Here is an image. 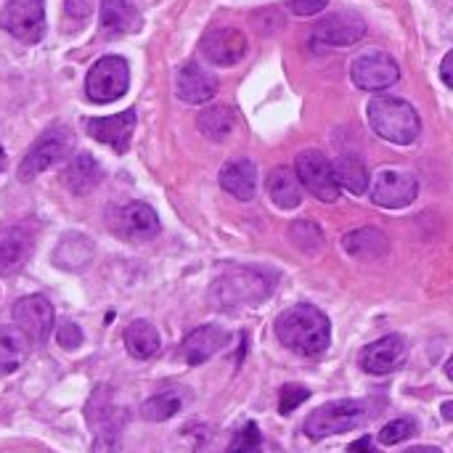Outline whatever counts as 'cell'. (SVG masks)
<instances>
[{
  "mask_svg": "<svg viewBox=\"0 0 453 453\" xmlns=\"http://www.w3.org/2000/svg\"><path fill=\"white\" fill-rule=\"evenodd\" d=\"M101 395H104V406H98V401L93 398L90 409H88V419H90V427L96 433L98 451L101 449H117L119 430H122V411H117L114 406L106 403V393L104 390H101Z\"/></svg>",
  "mask_w": 453,
  "mask_h": 453,
  "instance_id": "cell-23",
  "label": "cell"
},
{
  "mask_svg": "<svg viewBox=\"0 0 453 453\" xmlns=\"http://www.w3.org/2000/svg\"><path fill=\"white\" fill-rule=\"evenodd\" d=\"M220 186L223 191H228L231 196L250 202L257 194V167L252 159L242 157V159H231L223 165L220 170Z\"/></svg>",
  "mask_w": 453,
  "mask_h": 453,
  "instance_id": "cell-20",
  "label": "cell"
},
{
  "mask_svg": "<svg viewBox=\"0 0 453 453\" xmlns=\"http://www.w3.org/2000/svg\"><path fill=\"white\" fill-rule=\"evenodd\" d=\"M72 247H74V250H69L66 242L58 244V250H56V263H58V265H66L69 257L77 260V265H80V263H88V257L93 255V250H85V252H82V247H90V242H88L85 236H72Z\"/></svg>",
  "mask_w": 453,
  "mask_h": 453,
  "instance_id": "cell-34",
  "label": "cell"
},
{
  "mask_svg": "<svg viewBox=\"0 0 453 453\" xmlns=\"http://www.w3.org/2000/svg\"><path fill=\"white\" fill-rule=\"evenodd\" d=\"M228 453H263V435L255 422H247L231 441Z\"/></svg>",
  "mask_w": 453,
  "mask_h": 453,
  "instance_id": "cell-32",
  "label": "cell"
},
{
  "mask_svg": "<svg viewBox=\"0 0 453 453\" xmlns=\"http://www.w3.org/2000/svg\"><path fill=\"white\" fill-rule=\"evenodd\" d=\"M35 252V228L29 223H13L0 228V273L19 271Z\"/></svg>",
  "mask_w": 453,
  "mask_h": 453,
  "instance_id": "cell-16",
  "label": "cell"
},
{
  "mask_svg": "<svg viewBox=\"0 0 453 453\" xmlns=\"http://www.w3.org/2000/svg\"><path fill=\"white\" fill-rule=\"evenodd\" d=\"M377 414H380V409L372 401H332V403H324L316 411H311L303 430L308 438L324 441L332 435L358 430V427L369 425Z\"/></svg>",
  "mask_w": 453,
  "mask_h": 453,
  "instance_id": "cell-4",
  "label": "cell"
},
{
  "mask_svg": "<svg viewBox=\"0 0 453 453\" xmlns=\"http://www.w3.org/2000/svg\"><path fill=\"white\" fill-rule=\"evenodd\" d=\"M183 409V395L175 393V390H167V393H159L154 398H149L141 409L143 419L146 422H167L173 419L178 411Z\"/></svg>",
  "mask_w": 453,
  "mask_h": 453,
  "instance_id": "cell-30",
  "label": "cell"
},
{
  "mask_svg": "<svg viewBox=\"0 0 453 453\" xmlns=\"http://www.w3.org/2000/svg\"><path fill=\"white\" fill-rule=\"evenodd\" d=\"M196 125H199V133L204 138H210V141H226L234 133V127H236V111L231 106H223V104L220 106H207L199 114Z\"/></svg>",
  "mask_w": 453,
  "mask_h": 453,
  "instance_id": "cell-29",
  "label": "cell"
},
{
  "mask_svg": "<svg viewBox=\"0 0 453 453\" xmlns=\"http://www.w3.org/2000/svg\"><path fill=\"white\" fill-rule=\"evenodd\" d=\"M276 337L297 356L316 358L332 342V324L324 311L311 303H297L276 319Z\"/></svg>",
  "mask_w": 453,
  "mask_h": 453,
  "instance_id": "cell-2",
  "label": "cell"
},
{
  "mask_svg": "<svg viewBox=\"0 0 453 453\" xmlns=\"http://www.w3.org/2000/svg\"><path fill=\"white\" fill-rule=\"evenodd\" d=\"M342 250L356 260H380L390 252V239L380 228L366 226V228H356V231L345 234Z\"/></svg>",
  "mask_w": 453,
  "mask_h": 453,
  "instance_id": "cell-22",
  "label": "cell"
},
{
  "mask_svg": "<svg viewBox=\"0 0 453 453\" xmlns=\"http://www.w3.org/2000/svg\"><path fill=\"white\" fill-rule=\"evenodd\" d=\"M350 77L361 90H385L398 82L401 66L385 50H369L350 64Z\"/></svg>",
  "mask_w": 453,
  "mask_h": 453,
  "instance_id": "cell-11",
  "label": "cell"
},
{
  "mask_svg": "<svg viewBox=\"0 0 453 453\" xmlns=\"http://www.w3.org/2000/svg\"><path fill=\"white\" fill-rule=\"evenodd\" d=\"M226 342H228V332L220 329V326H215V324H207V326L194 329L183 340L180 353H183V358H186L188 366H199V364L210 361L218 350H223Z\"/></svg>",
  "mask_w": 453,
  "mask_h": 453,
  "instance_id": "cell-19",
  "label": "cell"
},
{
  "mask_svg": "<svg viewBox=\"0 0 453 453\" xmlns=\"http://www.w3.org/2000/svg\"><path fill=\"white\" fill-rule=\"evenodd\" d=\"M403 453H443L441 449H433V446H414V449H409V451Z\"/></svg>",
  "mask_w": 453,
  "mask_h": 453,
  "instance_id": "cell-41",
  "label": "cell"
},
{
  "mask_svg": "<svg viewBox=\"0 0 453 453\" xmlns=\"http://www.w3.org/2000/svg\"><path fill=\"white\" fill-rule=\"evenodd\" d=\"M326 5H329V0H287V8L295 16H316Z\"/></svg>",
  "mask_w": 453,
  "mask_h": 453,
  "instance_id": "cell-37",
  "label": "cell"
},
{
  "mask_svg": "<svg viewBox=\"0 0 453 453\" xmlns=\"http://www.w3.org/2000/svg\"><path fill=\"white\" fill-rule=\"evenodd\" d=\"M199 50L202 56L215 64V66H234L239 64L247 50H250V42H247V35L242 29H234V27H215L210 29L202 42H199Z\"/></svg>",
  "mask_w": 453,
  "mask_h": 453,
  "instance_id": "cell-13",
  "label": "cell"
},
{
  "mask_svg": "<svg viewBox=\"0 0 453 453\" xmlns=\"http://www.w3.org/2000/svg\"><path fill=\"white\" fill-rule=\"evenodd\" d=\"M104 180V170L101 165L96 162L93 154L82 151V154H74L64 170V186L74 194V196H85L90 191L98 188V183Z\"/></svg>",
  "mask_w": 453,
  "mask_h": 453,
  "instance_id": "cell-21",
  "label": "cell"
},
{
  "mask_svg": "<svg viewBox=\"0 0 453 453\" xmlns=\"http://www.w3.org/2000/svg\"><path fill=\"white\" fill-rule=\"evenodd\" d=\"M0 170H5V151L0 149Z\"/></svg>",
  "mask_w": 453,
  "mask_h": 453,
  "instance_id": "cell-44",
  "label": "cell"
},
{
  "mask_svg": "<svg viewBox=\"0 0 453 453\" xmlns=\"http://www.w3.org/2000/svg\"><path fill=\"white\" fill-rule=\"evenodd\" d=\"M69 154H74V133L66 125H53L48 127L24 154V159L19 162V180L29 183L35 180L40 173H45L48 167L64 162Z\"/></svg>",
  "mask_w": 453,
  "mask_h": 453,
  "instance_id": "cell-5",
  "label": "cell"
},
{
  "mask_svg": "<svg viewBox=\"0 0 453 453\" xmlns=\"http://www.w3.org/2000/svg\"><path fill=\"white\" fill-rule=\"evenodd\" d=\"M93 11V3L90 0H66V13L74 19V21H85Z\"/></svg>",
  "mask_w": 453,
  "mask_h": 453,
  "instance_id": "cell-38",
  "label": "cell"
},
{
  "mask_svg": "<svg viewBox=\"0 0 453 453\" xmlns=\"http://www.w3.org/2000/svg\"><path fill=\"white\" fill-rule=\"evenodd\" d=\"M32 340L19 326H0V377L13 374L29 356Z\"/></svg>",
  "mask_w": 453,
  "mask_h": 453,
  "instance_id": "cell-26",
  "label": "cell"
},
{
  "mask_svg": "<svg viewBox=\"0 0 453 453\" xmlns=\"http://www.w3.org/2000/svg\"><path fill=\"white\" fill-rule=\"evenodd\" d=\"M308 398H311V390L308 388H303V385H284L281 388V395H279V411L281 414H292Z\"/></svg>",
  "mask_w": 453,
  "mask_h": 453,
  "instance_id": "cell-35",
  "label": "cell"
},
{
  "mask_svg": "<svg viewBox=\"0 0 453 453\" xmlns=\"http://www.w3.org/2000/svg\"><path fill=\"white\" fill-rule=\"evenodd\" d=\"M130 85V66L122 56H104L98 58L88 77H85V93L96 104H111L127 93Z\"/></svg>",
  "mask_w": 453,
  "mask_h": 453,
  "instance_id": "cell-6",
  "label": "cell"
},
{
  "mask_svg": "<svg viewBox=\"0 0 453 453\" xmlns=\"http://www.w3.org/2000/svg\"><path fill=\"white\" fill-rule=\"evenodd\" d=\"M441 414H443V419H446V422H453V401H449V403H443Z\"/></svg>",
  "mask_w": 453,
  "mask_h": 453,
  "instance_id": "cell-42",
  "label": "cell"
},
{
  "mask_svg": "<svg viewBox=\"0 0 453 453\" xmlns=\"http://www.w3.org/2000/svg\"><path fill=\"white\" fill-rule=\"evenodd\" d=\"M175 93L183 104H194V106L207 104L218 93V77L212 72H207L204 66H199L196 61H188L178 69Z\"/></svg>",
  "mask_w": 453,
  "mask_h": 453,
  "instance_id": "cell-18",
  "label": "cell"
},
{
  "mask_svg": "<svg viewBox=\"0 0 453 453\" xmlns=\"http://www.w3.org/2000/svg\"><path fill=\"white\" fill-rule=\"evenodd\" d=\"M366 119L382 141L395 146H411L422 133L419 111L409 101L395 96L372 98L366 106Z\"/></svg>",
  "mask_w": 453,
  "mask_h": 453,
  "instance_id": "cell-3",
  "label": "cell"
},
{
  "mask_svg": "<svg viewBox=\"0 0 453 453\" xmlns=\"http://www.w3.org/2000/svg\"><path fill=\"white\" fill-rule=\"evenodd\" d=\"M56 340H58V345H61L64 350H74V348H80V345H82V332H80V326H77V324L64 321V324L58 326Z\"/></svg>",
  "mask_w": 453,
  "mask_h": 453,
  "instance_id": "cell-36",
  "label": "cell"
},
{
  "mask_svg": "<svg viewBox=\"0 0 453 453\" xmlns=\"http://www.w3.org/2000/svg\"><path fill=\"white\" fill-rule=\"evenodd\" d=\"M441 80L453 90V50H449L441 61Z\"/></svg>",
  "mask_w": 453,
  "mask_h": 453,
  "instance_id": "cell-39",
  "label": "cell"
},
{
  "mask_svg": "<svg viewBox=\"0 0 453 453\" xmlns=\"http://www.w3.org/2000/svg\"><path fill=\"white\" fill-rule=\"evenodd\" d=\"M268 196L279 210H295L303 202V183L297 178V173L287 170V167H276L268 180H265Z\"/></svg>",
  "mask_w": 453,
  "mask_h": 453,
  "instance_id": "cell-25",
  "label": "cell"
},
{
  "mask_svg": "<svg viewBox=\"0 0 453 453\" xmlns=\"http://www.w3.org/2000/svg\"><path fill=\"white\" fill-rule=\"evenodd\" d=\"M295 170L305 191H311L319 202L334 204L340 199V183L334 178V165L319 149H305L295 159Z\"/></svg>",
  "mask_w": 453,
  "mask_h": 453,
  "instance_id": "cell-7",
  "label": "cell"
},
{
  "mask_svg": "<svg viewBox=\"0 0 453 453\" xmlns=\"http://www.w3.org/2000/svg\"><path fill=\"white\" fill-rule=\"evenodd\" d=\"M366 21L361 13L356 11H337V13H326L316 27H313V45L321 48H348L356 45L358 40H364L366 35Z\"/></svg>",
  "mask_w": 453,
  "mask_h": 453,
  "instance_id": "cell-10",
  "label": "cell"
},
{
  "mask_svg": "<svg viewBox=\"0 0 453 453\" xmlns=\"http://www.w3.org/2000/svg\"><path fill=\"white\" fill-rule=\"evenodd\" d=\"M289 239H292L295 247H300L303 252H316V250H321V244H324V231H321L316 223H311V220H297V223H292V228H289Z\"/></svg>",
  "mask_w": 453,
  "mask_h": 453,
  "instance_id": "cell-31",
  "label": "cell"
},
{
  "mask_svg": "<svg viewBox=\"0 0 453 453\" xmlns=\"http://www.w3.org/2000/svg\"><path fill=\"white\" fill-rule=\"evenodd\" d=\"M348 453H380L377 449H374V443H372V438L366 435V438H361V441H356L350 449H348Z\"/></svg>",
  "mask_w": 453,
  "mask_h": 453,
  "instance_id": "cell-40",
  "label": "cell"
},
{
  "mask_svg": "<svg viewBox=\"0 0 453 453\" xmlns=\"http://www.w3.org/2000/svg\"><path fill=\"white\" fill-rule=\"evenodd\" d=\"M446 374H449V380H453V353L449 356V361H446Z\"/></svg>",
  "mask_w": 453,
  "mask_h": 453,
  "instance_id": "cell-43",
  "label": "cell"
},
{
  "mask_svg": "<svg viewBox=\"0 0 453 453\" xmlns=\"http://www.w3.org/2000/svg\"><path fill=\"white\" fill-rule=\"evenodd\" d=\"M13 321L32 342H42L53 326V305L40 295L21 297L13 305Z\"/></svg>",
  "mask_w": 453,
  "mask_h": 453,
  "instance_id": "cell-17",
  "label": "cell"
},
{
  "mask_svg": "<svg viewBox=\"0 0 453 453\" xmlns=\"http://www.w3.org/2000/svg\"><path fill=\"white\" fill-rule=\"evenodd\" d=\"M279 276L265 268L234 265L223 271L210 287V303L218 311H242L265 303L276 289Z\"/></svg>",
  "mask_w": 453,
  "mask_h": 453,
  "instance_id": "cell-1",
  "label": "cell"
},
{
  "mask_svg": "<svg viewBox=\"0 0 453 453\" xmlns=\"http://www.w3.org/2000/svg\"><path fill=\"white\" fill-rule=\"evenodd\" d=\"M0 27L19 42L35 45L45 35V3L42 0H8L0 11Z\"/></svg>",
  "mask_w": 453,
  "mask_h": 453,
  "instance_id": "cell-9",
  "label": "cell"
},
{
  "mask_svg": "<svg viewBox=\"0 0 453 453\" xmlns=\"http://www.w3.org/2000/svg\"><path fill=\"white\" fill-rule=\"evenodd\" d=\"M414 435H417V425L411 419H395V422H390V425H385L380 430V443L395 446V443H403V441H409Z\"/></svg>",
  "mask_w": 453,
  "mask_h": 453,
  "instance_id": "cell-33",
  "label": "cell"
},
{
  "mask_svg": "<svg viewBox=\"0 0 453 453\" xmlns=\"http://www.w3.org/2000/svg\"><path fill=\"white\" fill-rule=\"evenodd\" d=\"M332 165H334V178H337L340 188H345V191H350L356 196L369 191V170H366V165L358 157L342 154Z\"/></svg>",
  "mask_w": 453,
  "mask_h": 453,
  "instance_id": "cell-28",
  "label": "cell"
},
{
  "mask_svg": "<svg viewBox=\"0 0 453 453\" xmlns=\"http://www.w3.org/2000/svg\"><path fill=\"white\" fill-rule=\"evenodd\" d=\"M125 348L133 358L146 361L159 353L162 340H159V332L154 329V324L138 319V321L127 324V329H125Z\"/></svg>",
  "mask_w": 453,
  "mask_h": 453,
  "instance_id": "cell-27",
  "label": "cell"
},
{
  "mask_svg": "<svg viewBox=\"0 0 453 453\" xmlns=\"http://www.w3.org/2000/svg\"><path fill=\"white\" fill-rule=\"evenodd\" d=\"M419 196V180L401 167H382L372 180V202L382 210H403Z\"/></svg>",
  "mask_w": 453,
  "mask_h": 453,
  "instance_id": "cell-8",
  "label": "cell"
},
{
  "mask_svg": "<svg viewBox=\"0 0 453 453\" xmlns=\"http://www.w3.org/2000/svg\"><path fill=\"white\" fill-rule=\"evenodd\" d=\"M85 133L93 141L109 146L114 154H125L130 149V141L135 133V111L125 109L114 117H90L85 122Z\"/></svg>",
  "mask_w": 453,
  "mask_h": 453,
  "instance_id": "cell-14",
  "label": "cell"
},
{
  "mask_svg": "<svg viewBox=\"0 0 453 453\" xmlns=\"http://www.w3.org/2000/svg\"><path fill=\"white\" fill-rule=\"evenodd\" d=\"M409 356V342L401 334H388L361 350V369L377 377L393 374L403 366Z\"/></svg>",
  "mask_w": 453,
  "mask_h": 453,
  "instance_id": "cell-15",
  "label": "cell"
},
{
  "mask_svg": "<svg viewBox=\"0 0 453 453\" xmlns=\"http://www.w3.org/2000/svg\"><path fill=\"white\" fill-rule=\"evenodd\" d=\"M141 27V13L133 0H101V32L119 37Z\"/></svg>",
  "mask_w": 453,
  "mask_h": 453,
  "instance_id": "cell-24",
  "label": "cell"
},
{
  "mask_svg": "<svg viewBox=\"0 0 453 453\" xmlns=\"http://www.w3.org/2000/svg\"><path fill=\"white\" fill-rule=\"evenodd\" d=\"M111 228L125 242H149L159 234V218L146 202H127L111 212Z\"/></svg>",
  "mask_w": 453,
  "mask_h": 453,
  "instance_id": "cell-12",
  "label": "cell"
}]
</instances>
